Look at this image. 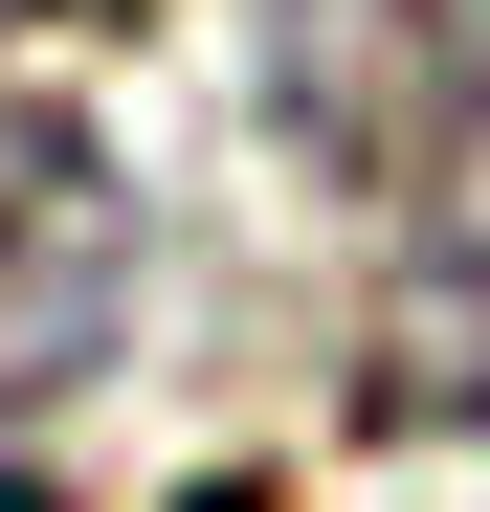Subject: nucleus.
I'll return each instance as SVG.
<instances>
[{"instance_id": "obj_1", "label": "nucleus", "mask_w": 490, "mask_h": 512, "mask_svg": "<svg viewBox=\"0 0 490 512\" xmlns=\"http://www.w3.org/2000/svg\"><path fill=\"white\" fill-rule=\"evenodd\" d=\"M245 90H268V134L312 179L424 201L490 134V0H245Z\"/></svg>"}, {"instance_id": "obj_2", "label": "nucleus", "mask_w": 490, "mask_h": 512, "mask_svg": "<svg viewBox=\"0 0 490 512\" xmlns=\"http://www.w3.org/2000/svg\"><path fill=\"white\" fill-rule=\"evenodd\" d=\"M112 290H134L112 156L90 134H0V401H45L67 357H112Z\"/></svg>"}, {"instance_id": "obj_3", "label": "nucleus", "mask_w": 490, "mask_h": 512, "mask_svg": "<svg viewBox=\"0 0 490 512\" xmlns=\"http://www.w3.org/2000/svg\"><path fill=\"white\" fill-rule=\"evenodd\" d=\"M0 23H67V0H0ZM90 23H112V0H90Z\"/></svg>"}]
</instances>
